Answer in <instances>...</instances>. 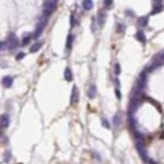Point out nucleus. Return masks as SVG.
<instances>
[{
	"instance_id": "nucleus-1",
	"label": "nucleus",
	"mask_w": 164,
	"mask_h": 164,
	"mask_svg": "<svg viewBox=\"0 0 164 164\" xmlns=\"http://www.w3.org/2000/svg\"><path fill=\"white\" fill-rule=\"evenodd\" d=\"M43 7H44L43 9L44 17H49L56 10V8H57V1H44Z\"/></svg>"
},
{
	"instance_id": "nucleus-2",
	"label": "nucleus",
	"mask_w": 164,
	"mask_h": 164,
	"mask_svg": "<svg viewBox=\"0 0 164 164\" xmlns=\"http://www.w3.org/2000/svg\"><path fill=\"white\" fill-rule=\"evenodd\" d=\"M8 48L9 49H17L18 47H19V40H18V38H17V35L15 34H9V37H8Z\"/></svg>"
},
{
	"instance_id": "nucleus-3",
	"label": "nucleus",
	"mask_w": 164,
	"mask_h": 164,
	"mask_svg": "<svg viewBox=\"0 0 164 164\" xmlns=\"http://www.w3.org/2000/svg\"><path fill=\"white\" fill-rule=\"evenodd\" d=\"M44 27H46V22H40L39 24H38V27H37V29H35V32H34V34H33V38L37 39L38 37H40L42 32L44 30Z\"/></svg>"
},
{
	"instance_id": "nucleus-4",
	"label": "nucleus",
	"mask_w": 164,
	"mask_h": 164,
	"mask_svg": "<svg viewBox=\"0 0 164 164\" xmlns=\"http://www.w3.org/2000/svg\"><path fill=\"white\" fill-rule=\"evenodd\" d=\"M137 149H138V152L140 153V155H142L144 159H147V150H145V147H144L143 142H138L137 143Z\"/></svg>"
},
{
	"instance_id": "nucleus-5",
	"label": "nucleus",
	"mask_w": 164,
	"mask_h": 164,
	"mask_svg": "<svg viewBox=\"0 0 164 164\" xmlns=\"http://www.w3.org/2000/svg\"><path fill=\"white\" fill-rule=\"evenodd\" d=\"M77 101H78V90L76 86H73L72 93H71V105H74Z\"/></svg>"
},
{
	"instance_id": "nucleus-6",
	"label": "nucleus",
	"mask_w": 164,
	"mask_h": 164,
	"mask_svg": "<svg viewBox=\"0 0 164 164\" xmlns=\"http://www.w3.org/2000/svg\"><path fill=\"white\" fill-rule=\"evenodd\" d=\"M1 83H3L4 87H12V85H13V77L5 76V77L1 79Z\"/></svg>"
},
{
	"instance_id": "nucleus-7",
	"label": "nucleus",
	"mask_w": 164,
	"mask_h": 164,
	"mask_svg": "<svg viewBox=\"0 0 164 164\" xmlns=\"http://www.w3.org/2000/svg\"><path fill=\"white\" fill-rule=\"evenodd\" d=\"M96 93H97V90H96V86L95 85H91L88 87V91H87V95L90 98H95L96 97Z\"/></svg>"
},
{
	"instance_id": "nucleus-8",
	"label": "nucleus",
	"mask_w": 164,
	"mask_h": 164,
	"mask_svg": "<svg viewBox=\"0 0 164 164\" xmlns=\"http://www.w3.org/2000/svg\"><path fill=\"white\" fill-rule=\"evenodd\" d=\"M0 126L3 129H7L9 126V116L8 115H3L1 116V120H0Z\"/></svg>"
},
{
	"instance_id": "nucleus-9",
	"label": "nucleus",
	"mask_w": 164,
	"mask_h": 164,
	"mask_svg": "<svg viewBox=\"0 0 164 164\" xmlns=\"http://www.w3.org/2000/svg\"><path fill=\"white\" fill-rule=\"evenodd\" d=\"M64 79L66 81H72V71L69 67L64 69Z\"/></svg>"
},
{
	"instance_id": "nucleus-10",
	"label": "nucleus",
	"mask_w": 164,
	"mask_h": 164,
	"mask_svg": "<svg viewBox=\"0 0 164 164\" xmlns=\"http://www.w3.org/2000/svg\"><path fill=\"white\" fill-rule=\"evenodd\" d=\"M42 46H43V42H37V43L34 44V46H33V47H30V52L32 53H34V52H38V51L40 49V47Z\"/></svg>"
},
{
	"instance_id": "nucleus-11",
	"label": "nucleus",
	"mask_w": 164,
	"mask_h": 164,
	"mask_svg": "<svg viewBox=\"0 0 164 164\" xmlns=\"http://www.w3.org/2000/svg\"><path fill=\"white\" fill-rule=\"evenodd\" d=\"M82 5H83V9H85V10H90V9H92V7H93V3L91 1V0H85V1L82 3Z\"/></svg>"
},
{
	"instance_id": "nucleus-12",
	"label": "nucleus",
	"mask_w": 164,
	"mask_h": 164,
	"mask_svg": "<svg viewBox=\"0 0 164 164\" xmlns=\"http://www.w3.org/2000/svg\"><path fill=\"white\" fill-rule=\"evenodd\" d=\"M73 39L74 37L72 34H68V38H67V43H66V48L67 49H71L72 48V43H73Z\"/></svg>"
},
{
	"instance_id": "nucleus-13",
	"label": "nucleus",
	"mask_w": 164,
	"mask_h": 164,
	"mask_svg": "<svg viewBox=\"0 0 164 164\" xmlns=\"http://www.w3.org/2000/svg\"><path fill=\"white\" fill-rule=\"evenodd\" d=\"M137 39L139 42H142V43H145V42H147V38H145V34L143 32H138L137 33Z\"/></svg>"
},
{
	"instance_id": "nucleus-14",
	"label": "nucleus",
	"mask_w": 164,
	"mask_h": 164,
	"mask_svg": "<svg viewBox=\"0 0 164 164\" xmlns=\"http://www.w3.org/2000/svg\"><path fill=\"white\" fill-rule=\"evenodd\" d=\"M162 9H163V5H162V3H155V8L153 9L152 14H157V13H160V12H162Z\"/></svg>"
},
{
	"instance_id": "nucleus-15",
	"label": "nucleus",
	"mask_w": 164,
	"mask_h": 164,
	"mask_svg": "<svg viewBox=\"0 0 164 164\" xmlns=\"http://www.w3.org/2000/svg\"><path fill=\"white\" fill-rule=\"evenodd\" d=\"M148 23V17H143V18H139L138 20V25L139 27H145Z\"/></svg>"
},
{
	"instance_id": "nucleus-16",
	"label": "nucleus",
	"mask_w": 164,
	"mask_h": 164,
	"mask_svg": "<svg viewBox=\"0 0 164 164\" xmlns=\"http://www.w3.org/2000/svg\"><path fill=\"white\" fill-rule=\"evenodd\" d=\"M32 38H33V37H32V34H25L24 37H23L22 44H23V46H27V44L30 42V39H32Z\"/></svg>"
},
{
	"instance_id": "nucleus-17",
	"label": "nucleus",
	"mask_w": 164,
	"mask_h": 164,
	"mask_svg": "<svg viewBox=\"0 0 164 164\" xmlns=\"http://www.w3.org/2000/svg\"><path fill=\"white\" fill-rule=\"evenodd\" d=\"M120 124H121V118H120L119 114H116L114 116V125H115V128H119Z\"/></svg>"
},
{
	"instance_id": "nucleus-18",
	"label": "nucleus",
	"mask_w": 164,
	"mask_h": 164,
	"mask_svg": "<svg viewBox=\"0 0 164 164\" xmlns=\"http://www.w3.org/2000/svg\"><path fill=\"white\" fill-rule=\"evenodd\" d=\"M105 20H106V15H105V14H104V13H100V14H98V24H100V25H104Z\"/></svg>"
},
{
	"instance_id": "nucleus-19",
	"label": "nucleus",
	"mask_w": 164,
	"mask_h": 164,
	"mask_svg": "<svg viewBox=\"0 0 164 164\" xmlns=\"http://www.w3.org/2000/svg\"><path fill=\"white\" fill-rule=\"evenodd\" d=\"M101 124H102V126H104L105 129H110V123H109V121H107L105 118L101 119Z\"/></svg>"
},
{
	"instance_id": "nucleus-20",
	"label": "nucleus",
	"mask_w": 164,
	"mask_h": 164,
	"mask_svg": "<svg viewBox=\"0 0 164 164\" xmlns=\"http://www.w3.org/2000/svg\"><path fill=\"white\" fill-rule=\"evenodd\" d=\"M10 157H12V154H10V152H9V150H7L5 153H4V160H5V162L10 160Z\"/></svg>"
},
{
	"instance_id": "nucleus-21",
	"label": "nucleus",
	"mask_w": 164,
	"mask_h": 164,
	"mask_svg": "<svg viewBox=\"0 0 164 164\" xmlns=\"http://www.w3.org/2000/svg\"><path fill=\"white\" fill-rule=\"evenodd\" d=\"M8 49V43L7 42H0V51H5Z\"/></svg>"
},
{
	"instance_id": "nucleus-22",
	"label": "nucleus",
	"mask_w": 164,
	"mask_h": 164,
	"mask_svg": "<svg viewBox=\"0 0 164 164\" xmlns=\"http://www.w3.org/2000/svg\"><path fill=\"white\" fill-rule=\"evenodd\" d=\"M120 72H121L120 64H119V63H116V64H115V74H120Z\"/></svg>"
},
{
	"instance_id": "nucleus-23",
	"label": "nucleus",
	"mask_w": 164,
	"mask_h": 164,
	"mask_svg": "<svg viewBox=\"0 0 164 164\" xmlns=\"http://www.w3.org/2000/svg\"><path fill=\"white\" fill-rule=\"evenodd\" d=\"M104 4L106 5V8H111V5H112V1H111V0H105V1H104Z\"/></svg>"
},
{
	"instance_id": "nucleus-24",
	"label": "nucleus",
	"mask_w": 164,
	"mask_h": 164,
	"mask_svg": "<svg viewBox=\"0 0 164 164\" xmlns=\"http://www.w3.org/2000/svg\"><path fill=\"white\" fill-rule=\"evenodd\" d=\"M24 57H25V53H19V54L17 56V61H20V59H23Z\"/></svg>"
},
{
	"instance_id": "nucleus-25",
	"label": "nucleus",
	"mask_w": 164,
	"mask_h": 164,
	"mask_svg": "<svg viewBox=\"0 0 164 164\" xmlns=\"http://www.w3.org/2000/svg\"><path fill=\"white\" fill-rule=\"evenodd\" d=\"M115 93H116V96H118V98L120 100V98H121V93L119 91V88H115Z\"/></svg>"
},
{
	"instance_id": "nucleus-26",
	"label": "nucleus",
	"mask_w": 164,
	"mask_h": 164,
	"mask_svg": "<svg viewBox=\"0 0 164 164\" xmlns=\"http://www.w3.org/2000/svg\"><path fill=\"white\" fill-rule=\"evenodd\" d=\"M71 27H74V18H73V15H71Z\"/></svg>"
},
{
	"instance_id": "nucleus-27",
	"label": "nucleus",
	"mask_w": 164,
	"mask_h": 164,
	"mask_svg": "<svg viewBox=\"0 0 164 164\" xmlns=\"http://www.w3.org/2000/svg\"><path fill=\"white\" fill-rule=\"evenodd\" d=\"M123 30H124V25H121V24H120L119 28H118V32H123Z\"/></svg>"
},
{
	"instance_id": "nucleus-28",
	"label": "nucleus",
	"mask_w": 164,
	"mask_h": 164,
	"mask_svg": "<svg viewBox=\"0 0 164 164\" xmlns=\"http://www.w3.org/2000/svg\"><path fill=\"white\" fill-rule=\"evenodd\" d=\"M162 58H164V53H163V54H162Z\"/></svg>"
}]
</instances>
